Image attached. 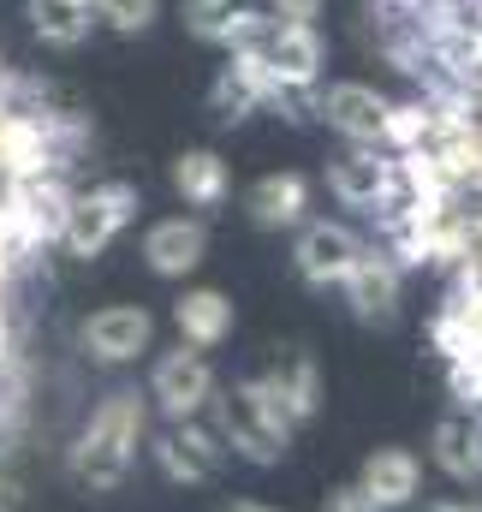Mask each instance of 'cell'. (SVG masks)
<instances>
[{
  "mask_svg": "<svg viewBox=\"0 0 482 512\" xmlns=\"http://www.w3.org/2000/svg\"><path fill=\"white\" fill-rule=\"evenodd\" d=\"M375 6H393V12H411V6H423V0H375Z\"/></svg>",
  "mask_w": 482,
  "mask_h": 512,
  "instance_id": "obj_33",
  "label": "cell"
},
{
  "mask_svg": "<svg viewBox=\"0 0 482 512\" xmlns=\"http://www.w3.org/2000/svg\"><path fill=\"white\" fill-rule=\"evenodd\" d=\"M358 489L381 512H399V507H411V501L423 495V465H417L411 447H375V453L363 459V471H358Z\"/></svg>",
  "mask_w": 482,
  "mask_h": 512,
  "instance_id": "obj_13",
  "label": "cell"
},
{
  "mask_svg": "<svg viewBox=\"0 0 482 512\" xmlns=\"http://www.w3.org/2000/svg\"><path fill=\"white\" fill-rule=\"evenodd\" d=\"M209 405H215V435H221V447H233L250 465H280V459H286V441H292V435L274 429L239 387H233V393H215Z\"/></svg>",
  "mask_w": 482,
  "mask_h": 512,
  "instance_id": "obj_7",
  "label": "cell"
},
{
  "mask_svg": "<svg viewBox=\"0 0 482 512\" xmlns=\"http://www.w3.org/2000/svg\"><path fill=\"white\" fill-rule=\"evenodd\" d=\"M316 114L340 131L346 143H381L387 96L369 90V84H328V90H316Z\"/></svg>",
  "mask_w": 482,
  "mask_h": 512,
  "instance_id": "obj_14",
  "label": "cell"
},
{
  "mask_svg": "<svg viewBox=\"0 0 482 512\" xmlns=\"http://www.w3.org/2000/svg\"><path fill=\"white\" fill-rule=\"evenodd\" d=\"M173 328H179V340L191 352H209V346H221L233 334V298L215 292V286H197V292H185L173 304Z\"/></svg>",
  "mask_w": 482,
  "mask_h": 512,
  "instance_id": "obj_16",
  "label": "cell"
},
{
  "mask_svg": "<svg viewBox=\"0 0 482 512\" xmlns=\"http://www.w3.org/2000/svg\"><path fill=\"white\" fill-rule=\"evenodd\" d=\"M143 423H149V411H143V393L137 387L108 393L90 411V423L78 429V441H72V477L84 489H120L125 477H131V465H137Z\"/></svg>",
  "mask_w": 482,
  "mask_h": 512,
  "instance_id": "obj_1",
  "label": "cell"
},
{
  "mask_svg": "<svg viewBox=\"0 0 482 512\" xmlns=\"http://www.w3.org/2000/svg\"><path fill=\"white\" fill-rule=\"evenodd\" d=\"M227 512H274V507H262V501H233Z\"/></svg>",
  "mask_w": 482,
  "mask_h": 512,
  "instance_id": "obj_32",
  "label": "cell"
},
{
  "mask_svg": "<svg viewBox=\"0 0 482 512\" xmlns=\"http://www.w3.org/2000/svg\"><path fill=\"white\" fill-rule=\"evenodd\" d=\"M274 12H280V18H292V24H316L322 0H274Z\"/></svg>",
  "mask_w": 482,
  "mask_h": 512,
  "instance_id": "obj_29",
  "label": "cell"
},
{
  "mask_svg": "<svg viewBox=\"0 0 482 512\" xmlns=\"http://www.w3.org/2000/svg\"><path fill=\"white\" fill-rule=\"evenodd\" d=\"M328 191H334L346 209L393 215V209H399V173H393V155H381L375 143H352L346 155H334V167H328Z\"/></svg>",
  "mask_w": 482,
  "mask_h": 512,
  "instance_id": "obj_3",
  "label": "cell"
},
{
  "mask_svg": "<svg viewBox=\"0 0 482 512\" xmlns=\"http://www.w3.org/2000/svg\"><path fill=\"white\" fill-rule=\"evenodd\" d=\"M423 512H482V501H471V495H447V501H429Z\"/></svg>",
  "mask_w": 482,
  "mask_h": 512,
  "instance_id": "obj_30",
  "label": "cell"
},
{
  "mask_svg": "<svg viewBox=\"0 0 482 512\" xmlns=\"http://www.w3.org/2000/svg\"><path fill=\"white\" fill-rule=\"evenodd\" d=\"M459 12H465V24H482V0H459Z\"/></svg>",
  "mask_w": 482,
  "mask_h": 512,
  "instance_id": "obj_31",
  "label": "cell"
},
{
  "mask_svg": "<svg viewBox=\"0 0 482 512\" xmlns=\"http://www.w3.org/2000/svg\"><path fill=\"white\" fill-rule=\"evenodd\" d=\"M173 191L191 203V209H221L233 197V173L215 149H185L173 161Z\"/></svg>",
  "mask_w": 482,
  "mask_h": 512,
  "instance_id": "obj_20",
  "label": "cell"
},
{
  "mask_svg": "<svg viewBox=\"0 0 482 512\" xmlns=\"http://www.w3.org/2000/svg\"><path fill=\"white\" fill-rule=\"evenodd\" d=\"M262 102H256V90H250V78H244L239 66L227 60L221 66V78H215V90H209V114L221 120V126H239V120H250Z\"/></svg>",
  "mask_w": 482,
  "mask_h": 512,
  "instance_id": "obj_22",
  "label": "cell"
},
{
  "mask_svg": "<svg viewBox=\"0 0 482 512\" xmlns=\"http://www.w3.org/2000/svg\"><path fill=\"white\" fill-rule=\"evenodd\" d=\"M155 12H161V0H96V24H108L120 36H143L155 24Z\"/></svg>",
  "mask_w": 482,
  "mask_h": 512,
  "instance_id": "obj_24",
  "label": "cell"
},
{
  "mask_svg": "<svg viewBox=\"0 0 482 512\" xmlns=\"http://www.w3.org/2000/svg\"><path fill=\"white\" fill-rule=\"evenodd\" d=\"M447 393H453L465 411H482V352H471V358H453V364H447Z\"/></svg>",
  "mask_w": 482,
  "mask_h": 512,
  "instance_id": "obj_27",
  "label": "cell"
},
{
  "mask_svg": "<svg viewBox=\"0 0 482 512\" xmlns=\"http://www.w3.org/2000/svg\"><path fill=\"white\" fill-rule=\"evenodd\" d=\"M244 209L262 233H292V227L310 221V179L304 173H268V179L250 185Z\"/></svg>",
  "mask_w": 482,
  "mask_h": 512,
  "instance_id": "obj_15",
  "label": "cell"
},
{
  "mask_svg": "<svg viewBox=\"0 0 482 512\" xmlns=\"http://www.w3.org/2000/svg\"><path fill=\"white\" fill-rule=\"evenodd\" d=\"M155 465H161V477L167 483H185V489H197V483H215V471H221V459H227V447H221V435L215 429H203L197 417H185V423H167L161 435H155Z\"/></svg>",
  "mask_w": 482,
  "mask_h": 512,
  "instance_id": "obj_5",
  "label": "cell"
},
{
  "mask_svg": "<svg viewBox=\"0 0 482 512\" xmlns=\"http://www.w3.org/2000/svg\"><path fill=\"white\" fill-rule=\"evenodd\" d=\"M24 18L36 30V42L72 54L96 36V0H24Z\"/></svg>",
  "mask_w": 482,
  "mask_h": 512,
  "instance_id": "obj_17",
  "label": "cell"
},
{
  "mask_svg": "<svg viewBox=\"0 0 482 512\" xmlns=\"http://www.w3.org/2000/svg\"><path fill=\"white\" fill-rule=\"evenodd\" d=\"M233 6H239V0H185V6H179V18H185V30H191L197 42H221V30H227Z\"/></svg>",
  "mask_w": 482,
  "mask_h": 512,
  "instance_id": "obj_25",
  "label": "cell"
},
{
  "mask_svg": "<svg viewBox=\"0 0 482 512\" xmlns=\"http://www.w3.org/2000/svg\"><path fill=\"white\" fill-rule=\"evenodd\" d=\"M78 340H84V358H90V364H131V358L149 352L155 316H149L143 304H108V310H96V316L84 322Z\"/></svg>",
  "mask_w": 482,
  "mask_h": 512,
  "instance_id": "obj_8",
  "label": "cell"
},
{
  "mask_svg": "<svg viewBox=\"0 0 482 512\" xmlns=\"http://www.w3.org/2000/svg\"><path fill=\"white\" fill-rule=\"evenodd\" d=\"M429 340H435V352L453 364V358H471L482 352V322L471 310H459V304H441L435 310V322H429Z\"/></svg>",
  "mask_w": 482,
  "mask_h": 512,
  "instance_id": "obj_21",
  "label": "cell"
},
{
  "mask_svg": "<svg viewBox=\"0 0 482 512\" xmlns=\"http://www.w3.org/2000/svg\"><path fill=\"white\" fill-rule=\"evenodd\" d=\"M381 143H387L393 155L429 143V108H423V102H387V114H381Z\"/></svg>",
  "mask_w": 482,
  "mask_h": 512,
  "instance_id": "obj_23",
  "label": "cell"
},
{
  "mask_svg": "<svg viewBox=\"0 0 482 512\" xmlns=\"http://www.w3.org/2000/svg\"><path fill=\"white\" fill-rule=\"evenodd\" d=\"M358 251H363V239L346 221H304L298 227V245H292V268H298L304 286L328 292V286L346 280V268L358 262Z\"/></svg>",
  "mask_w": 482,
  "mask_h": 512,
  "instance_id": "obj_6",
  "label": "cell"
},
{
  "mask_svg": "<svg viewBox=\"0 0 482 512\" xmlns=\"http://www.w3.org/2000/svg\"><path fill=\"white\" fill-rule=\"evenodd\" d=\"M268 30H274V18L268 12H256V6H233V18H227V30H221V42L244 54V48H262L268 42Z\"/></svg>",
  "mask_w": 482,
  "mask_h": 512,
  "instance_id": "obj_26",
  "label": "cell"
},
{
  "mask_svg": "<svg viewBox=\"0 0 482 512\" xmlns=\"http://www.w3.org/2000/svg\"><path fill=\"white\" fill-rule=\"evenodd\" d=\"M137 209H143L137 203V185H125V179L90 185L84 197H72V215H66V233H60L66 256H102L137 221Z\"/></svg>",
  "mask_w": 482,
  "mask_h": 512,
  "instance_id": "obj_2",
  "label": "cell"
},
{
  "mask_svg": "<svg viewBox=\"0 0 482 512\" xmlns=\"http://www.w3.org/2000/svg\"><path fill=\"white\" fill-rule=\"evenodd\" d=\"M6 197H12V209H18V221H24V233L48 251V245H60V233H66V215H72V185H66V173H36V179H6Z\"/></svg>",
  "mask_w": 482,
  "mask_h": 512,
  "instance_id": "obj_9",
  "label": "cell"
},
{
  "mask_svg": "<svg viewBox=\"0 0 482 512\" xmlns=\"http://www.w3.org/2000/svg\"><path fill=\"white\" fill-rule=\"evenodd\" d=\"M399 286H405V274L393 268V256L381 251V245H363L358 262H352L346 280H340V292H346V304H352L358 322H393Z\"/></svg>",
  "mask_w": 482,
  "mask_h": 512,
  "instance_id": "obj_10",
  "label": "cell"
},
{
  "mask_svg": "<svg viewBox=\"0 0 482 512\" xmlns=\"http://www.w3.org/2000/svg\"><path fill=\"white\" fill-rule=\"evenodd\" d=\"M149 399L161 405V417L167 423H185V417H197L209 399H215V370H209V358L203 352H161L155 358V370H149Z\"/></svg>",
  "mask_w": 482,
  "mask_h": 512,
  "instance_id": "obj_4",
  "label": "cell"
},
{
  "mask_svg": "<svg viewBox=\"0 0 482 512\" xmlns=\"http://www.w3.org/2000/svg\"><path fill=\"white\" fill-rule=\"evenodd\" d=\"M262 54H268V66H274L280 90H316L322 60H328V48H322L316 24H292V18H274V30H268Z\"/></svg>",
  "mask_w": 482,
  "mask_h": 512,
  "instance_id": "obj_11",
  "label": "cell"
},
{
  "mask_svg": "<svg viewBox=\"0 0 482 512\" xmlns=\"http://www.w3.org/2000/svg\"><path fill=\"white\" fill-rule=\"evenodd\" d=\"M203 256H209V227L191 215H167L143 233V262L161 280H185L191 268H203Z\"/></svg>",
  "mask_w": 482,
  "mask_h": 512,
  "instance_id": "obj_12",
  "label": "cell"
},
{
  "mask_svg": "<svg viewBox=\"0 0 482 512\" xmlns=\"http://www.w3.org/2000/svg\"><path fill=\"white\" fill-rule=\"evenodd\" d=\"M429 453H435V465H441L453 483L482 489V423H471V417H441Z\"/></svg>",
  "mask_w": 482,
  "mask_h": 512,
  "instance_id": "obj_18",
  "label": "cell"
},
{
  "mask_svg": "<svg viewBox=\"0 0 482 512\" xmlns=\"http://www.w3.org/2000/svg\"><path fill=\"white\" fill-rule=\"evenodd\" d=\"M262 382L274 387V399H280V411L292 417V429L316 417V405H322V376H316V358H310V352H286L274 370H262Z\"/></svg>",
  "mask_w": 482,
  "mask_h": 512,
  "instance_id": "obj_19",
  "label": "cell"
},
{
  "mask_svg": "<svg viewBox=\"0 0 482 512\" xmlns=\"http://www.w3.org/2000/svg\"><path fill=\"white\" fill-rule=\"evenodd\" d=\"M328 512H381V507L363 495L358 483H346V489H334V495H328Z\"/></svg>",
  "mask_w": 482,
  "mask_h": 512,
  "instance_id": "obj_28",
  "label": "cell"
}]
</instances>
